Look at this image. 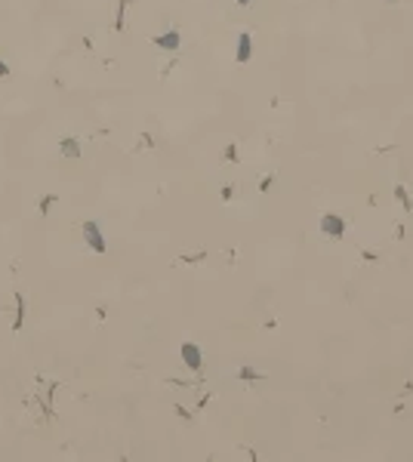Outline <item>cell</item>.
Listing matches in <instances>:
<instances>
[{
	"mask_svg": "<svg viewBox=\"0 0 413 462\" xmlns=\"http://www.w3.org/2000/svg\"><path fill=\"white\" fill-rule=\"evenodd\" d=\"M321 231L327 238H333V241H340L343 238V231H346V222L340 219V216H333V213H327V216H321Z\"/></svg>",
	"mask_w": 413,
	"mask_h": 462,
	"instance_id": "6da1fadb",
	"label": "cell"
},
{
	"mask_svg": "<svg viewBox=\"0 0 413 462\" xmlns=\"http://www.w3.org/2000/svg\"><path fill=\"white\" fill-rule=\"evenodd\" d=\"M182 355H185V364H189L192 370H201V349L198 345H182Z\"/></svg>",
	"mask_w": 413,
	"mask_h": 462,
	"instance_id": "7a4b0ae2",
	"label": "cell"
},
{
	"mask_svg": "<svg viewBox=\"0 0 413 462\" xmlns=\"http://www.w3.org/2000/svg\"><path fill=\"white\" fill-rule=\"evenodd\" d=\"M250 53H253V41H250V34L244 31V34L238 37V62H241V65L250 62Z\"/></svg>",
	"mask_w": 413,
	"mask_h": 462,
	"instance_id": "3957f363",
	"label": "cell"
},
{
	"mask_svg": "<svg viewBox=\"0 0 413 462\" xmlns=\"http://www.w3.org/2000/svg\"><path fill=\"white\" fill-rule=\"evenodd\" d=\"M158 47H167V50H176L179 47V34L176 31H167V37H155Z\"/></svg>",
	"mask_w": 413,
	"mask_h": 462,
	"instance_id": "277c9868",
	"label": "cell"
},
{
	"mask_svg": "<svg viewBox=\"0 0 413 462\" xmlns=\"http://www.w3.org/2000/svg\"><path fill=\"white\" fill-rule=\"evenodd\" d=\"M87 238H90V244H93V250H99V253L105 250V244H102V238L96 235V225H93V222L87 225Z\"/></svg>",
	"mask_w": 413,
	"mask_h": 462,
	"instance_id": "5b68a950",
	"label": "cell"
},
{
	"mask_svg": "<svg viewBox=\"0 0 413 462\" xmlns=\"http://www.w3.org/2000/svg\"><path fill=\"white\" fill-rule=\"evenodd\" d=\"M395 198H398V201H401L407 210H413V201H410V195H407V191H404L401 185H395Z\"/></svg>",
	"mask_w": 413,
	"mask_h": 462,
	"instance_id": "8992f818",
	"label": "cell"
},
{
	"mask_svg": "<svg viewBox=\"0 0 413 462\" xmlns=\"http://www.w3.org/2000/svg\"><path fill=\"white\" fill-rule=\"evenodd\" d=\"M241 379H244V382H256V379H262V376H259L256 370H250V367H241Z\"/></svg>",
	"mask_w": 413,
	"mask_h": 462,
	"instance_id": "52a82bcc",
	"label": "cell"
},
{
	"mask_svg": "<svg viewBox=\"0 0 413 462\" xmlns=\"http://www.w3.org/2000/svg\"><path fill=\"white\" fill-rule=\"evenodd\" d=\"M225 161H232V164L238 161V148H235V145H229V148H225Z\"/></svg>",
	"mask_w": 413,
	"mask_h": 462,
	"instance_id": "ba28073f",
	"label": "cell"
},
{
	"mask_svg": "<svg viewBox=\"0 0 413 462\" xmlns=\"http://www.w3.org/2000/svg\"><path fill=\"white\" fill-rule=\"evenodd\" d=\"M65 151H68V154H74V158H78V145H74V142H65Z\"/></svg>",
	"mask_w": 413,
	"mask_h": 462,
	"instance_id": "9c48e42d",
	"label": "cell"
},
{
	"mask_svg": "<svg viewBox=\"0 0 413 462\" xmlns=\"http://www.w3.org/2000/svg\"><path fill=\"white\" fill-rule=\"evenodd\" d=\"M238 4H241V7H247V4H253V0H238Z\"/></svg>",
	"mask_w": 413,
	"mask_h": 462,
	"instance_id": "30bf717a",
	"label": "cell"
},
{
	"mask_svg": "<svg viewBox=\"0 0 413 462\" xmlns=\"http://www.w3.org/2000/svg\"><path fill=\"white\" fill-rule=\"evenodd\" d=\"M4 71H7V68H4V65H0V74H4Z\"/></svg>",
	"mask_w": 413,
	"mask_h": 462,
	"instance_id": "8fae6325",
	"label": "cell"
}]
</instances>
